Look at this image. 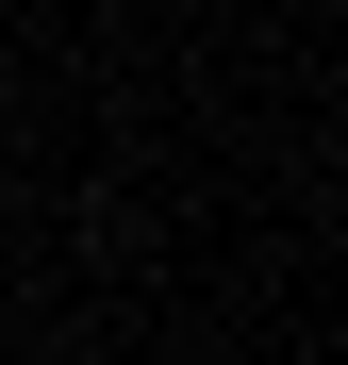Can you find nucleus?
I'll return each instance as SVG.
<instances>
[]
</instances>
